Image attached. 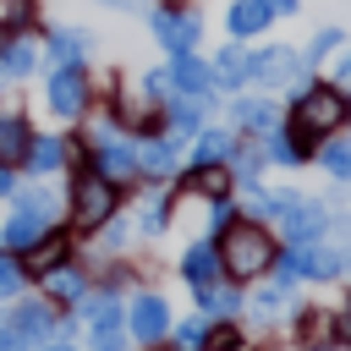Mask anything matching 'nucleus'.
<instances>
[{
	"label": "nucleus",
	"instance_id": "0eeeda50",
	"mask_svg": "<svg viewBox=\"0 0 351 351\" xmlns=\"http://www.w3.org/2000/svg\"><path fill=\"white\" fill-rule=\"evenodd\" d=\"M346 269V258L335 252V247H318V241H307V247H291L285 258H274V274H280V285H291V280H329V274H340Z\"/></svg>",
	"mask_w": 351,
	"mask_h": 351
},
{
	"label": "nucleus",
	"instance_id": "dca6fc26",
	"mask_svg": "<svg viewBox=\"0 0 351 351\" xmlns=\"http://www.w3.org/2000/svg\"><path fill=\"white\" fill-rule=\"evenodd\" d=\"M88 44H93V33H88V27H49L44 55H49V66H82Z\"/></svg>",
	"mask_w": 351,
	"mask_h": 351
},
{
	"label": "nucleus",
	"instance_id": "cd10ccee",
	"mask_svg": "<svg viewBox=\"0 0 351 351\" xmlns=\"http://www.w3.org/2000/svg\"><path fill=\"white\" fill-rule=\"evenodd\" d=\"M44 291H49V302H82L88 285H82V269L66 263V269H49V274H44Z\"/></svg>",
	"mask_w": 351,
	"mask_h": 351
},
{
	"label": "nucleus",
	"instance_id": "c03bdc74",
	"mask_svg": "<svg viewBox=\"0 0 351 351\" xmlns=\"http://www.w3.org/2000/svg\"><path fill=\"white\" fill-rule=\"evenodd\" d=\"M0 351H27V340H22V335L5 324V329H0Z\"/></svg>",
	"mask_w": 351,
	"mask_h": 351
},
{
	"label": "nucleus",
	"instance_id": "f03ea898",
	"mask_svg": "<svg viewBox=\"0 0 351 351\" xmlns=\"http://www.w3.org/2000/svg\"><path fill=\"white\" fill-rule=\"evenodd\" d=\"M219 269L230 274V280H252V274H263V269H274V258H280V247H274V236L258 225V219H230L225 230H219Z\"/></svg>",
	"mask_w": 351,
	"mask_h": 351
},
{
	"label": "nucleus",
	"instance_id": "79ce46f5",
	"mask_svg": "<svg viewBox=\"0 0 351 351\" xmlns=\"http://www.w3.org/2000/svg\"><path fill=\"white\" fill-rule=\"evenodd\" d=\"M335 340H351V296H346L340 313H335Z\"/></svg>",
	"mask_w": 351,
	"mask_h": 351
},
{
	"label": "nucleus",
	"instance_id": "72a5a7b5",
	"mask_svg": "<svg viewBox=\"0 0 351 351\" xmlns=\"http://www.w3.org/2000/svg\"><path fill=\"white\" fill-rule=\"evenodd\" d=\"M236 346H241V329L236 324H219V329L203 335V351H236Z\"/></svg>",
	"mask_w": 351,
	"mask_h": 351
},
{
	"label": "nucleus",
	"instance_id": "473e14b6",
	"mask_svg": "<svg viewBox=\"0 0 351 351\" xmlns=\"http://www.w3.org/2000/svg\"><path fill=\"white\" fill-rule=\"evenodd\" d=\"M203 335H208V324H203V318L176 324V351H203Z\"/></svg>",
	"mask_w": 351,
	"mask_h": 351
},
{
	"label": "nucleus",
	"instance_id": "423d86ee",
	"mask_svg": "<svg viewBox=\"0 0 351 351\" xmlns=\"http://www.w3.org/2000/svg\"><path fill=\"white\" fill-rule=\"evenodd\" d=\"M88 99H93V82H88V71H82V66H55V71H49V88H44L49 115L77 121V115L88 110Z\"/></svg>",
	"mask_w": 351,
	"mask_h": 351
},
{
	"label": "nucleus",
	"instance_id": "7c9ffc66",
	"mask_svg": "<svg viewBox=\"0 0 351 351\" xmlns=\"http://www.w3.org/2000/svg\"><path fill=\"white\" fill-rule=\"evenodd\" d=\"M318 165H324L329 176H340V181H351V143H335V137H329V143L318 148Z\"/></svg>",
	"mask_w": 351,
	"mask_h": 351
},
{
	"label": "nucleus",
	"instance_id": "603ef678",
	"mask_svg": "<svg viewBox=\"0 0 351 351\" xmlns=\"http://www.w3.org/2000/svg\"><path fill=\"white\" fill-rule=\"evenodd\" d=\"M154 351H159V346H154Z\"/></svg>",
	"mask_w": 351,
	"mask_h": 351
},
{
	"label": "nucleus",
	"instance_id": "5701e85b",
	"mask_svg": "<svg viewBox=\"0 0 351 351\" xmlns=\"http://www.w3.org/2000/svg\"><path fill=\"white\" fill-rule=\"evenodd\" d=\"M208 71H214V88H225V93L241 88V82H247V49H241V44H225V49L208 60Z\"/></svg>",
	"mask_w": 351,
	"mask_h": 351
},
{
	"label": "nucleus",
	"instance_id": "8fccbe9b",
	"mask_svg": "<svg viewBox=\"0 0 351 351\" xmlns=\"http://www.w3.org/2000/svg\"><path fill=\"white\" fill-rule=\"evenodd\" d=\"M165 5H170V11H192V0H165Z\"/></svg>",
	"mask_w": 351,
	"mask_h": 351
},
{
	"label": "nucleus",
	"instance_id": "c9c22d12",
	"mask_svg": "<svg viewBox=\"0 0 351 351\" xmlns=\"http://www.w3.org/2000/svg\"><path fill=\"white\" fill-rule=\"evenodd\" d=\"M143 93H148L154 104H165V99H176V88H170V66H165V71H148V77H143Z\"/></svg>",
	"mask_w": 351,
	"mask_h": 351
},
{
	"label": "nucleus",
	"instance_id": "a211bd4d",
	"mask_svg": "<svg viewBox=\"0 0 351 351\" xmlns=\"http://www.w3.org/2000/svg\"><path fill=\"white\" fill-rule=\"evenodd\" d=\"M176 148H181V137H170V132H159V137H148V143L137 148V165H143V176H154V181H165V176L176 170Z\"/></svg>",
	"mask_w": 351,
	"mask_h": 351
},
{
	"label": "nucleus",
	"instance_id": "58836bf2",
	"mask_svg": "<svg viewBox=\"0 0 351 351\" xmlns=\"http://www.w3.org/2000/svg\"><path fill=\"white\" fill-rule=\"evenodd\" d=\"M318 335H324V313H302V318H296V340L313 351V340H318Z\"/></svg>",
	"mask_w": 351,
	"mask_h": 351
},
{
	"label": "nucleus",
	"instance_id": "20e7f679",
	"mask_svg": "<svg viewBox=\"0 0 351 351\" xmlns=\"http://www.w3.org/2000/svg\"><path fill=\"white\" fill-rule=\"evenodd\" d=\"M258 208H263V214H274V219L285 225V241H291V247H307V241H318V236L329 230V214H324V203H313V197H296V192L258 197Z\"/></svg>",
	"mask_w": 351,
	"mask_h": 351
},
{
	"label": "nucleus",
	"instance_id": "412c9836",
	"mask_svg": "<svg viewBox=\"0 0 351 351\" xmlns=\"http://www.w3.org/2000/svg\"><path fill=\"white\" fill-rule=\"evenodd\" d=\"M181 274H186V285H192V291H203V285H214L225 269H219V252L197 241V247H186V258H181Z\"/></svg>",
	"mask_w": 351,
	"mask_h": 351
},
{
	"label": "nucleus",
	"instance_id": "b1692460",
	"mask_svg": "<svg viewBox=\"0 0 351 351\" xmlns=\"http://www.w3.org/2000/svg\"><path fill=\"white\" fill-rule=\"evenodd\" d=\"M60 159H66V137H60V132H44V137L27 143V170H33V176L60 170Z\"/></svg>",
	"mask_w": 351,
	"mask_h": 351
},
{
	"label": "nucleus",
	"instance_id": "09e8293b",
	"mask_svg": "<svg viewBox=\"0 0 351 351\" xmlns=\"http://www.w3.org/2000/svg\"><path fill=\"white\" fill-rule=\"evenodd\" d=\"M44 351H77V346H71V340H49Z\"/></svg>",
	"mask_w": 351,
	"mask_h": 351
},
{
	"label": "nucleus",
	"instance_id": "4c0bfd02",
	"mask_svg": "<svg viewBox=\"0 0 351 351\" xmlns=\"http://www.w3.org/2000/svg\"><path fill=\"white\" fill-rule=\"evenodd\" d=\"M280 302H285V285H269V291H258L252 313H258V318H274V313H280Z\"/></svg>",
	"mask_w": 351,
	"mask_h": 351
},
{
	"label": "nucleus",
	"instance_id": "ddd939ff",
	"mask_svg": "<svg viewBox=\"0 0 351 351\" xmlns=\"http://www.w3.org/2000/svg\"><path fill=\"white\" fill-rule=\"evenodd\" d=\"M230 126L247 132V137H269L280 126V104H269V99H230Z\"/></svg>",
	"mask_w": 351,
	"mask_h": 351
},
{
	"label": "nucleus",
	"instance_id": "9d476101",
	"mask_svg": "<svg viewBox=\"0 0 351 351\" xmlns=\"http://www.w3.org/2000/svg\"><path fill=\"white\" fill-rule=\"evenodd\" d=\"M126 324H132V335L143 340V346H159L165 335H170V302L165 296H137L132 307H126Z\"/></svg>",
	"mask_w": 351,
	"mask_h": 351
},
{
	"label": "nucleus",
	"instance_id": "f3484780",
	"mask_svg": "<svg viewBox=\"0 0 351 351\" xmlns=\"http://www.w3.org/2000/svg\"><path fill=\"white\" fill-rule=\"evenodd\" d=\"M203 110H208V99H186V93L165 99V126H170V137H197V132H203Z\"/></svg>",
	"mask_w": 351,
	"mask_h": 351
},
{
	"label": "nucleus",
	"instance_id": "2eb2a0df",
	"mask_svg": "<svg viewBox=\"0 0 351 351\" xmlns=\"http://www.w3.org/2000/svg\"><path fill=\"white\" fill-rule=\"evenodd\" d=\"M71 258V241H66V230H44L27 252H22V274H49V269H60Z\"/></svg>",
	"mask_w": 351,
	"mask_h": 351
},
{
	"label": "nucleus",
	"instance_id": "a19ab883",
	"mask_svg": "<svg viewBox=\"0 0 351 351\" xmlns=\"http://www.w3.org/2000/svg\"><path fill=\"white\" fill-rule=\"evenodd\" d=\"M197 296H203V307H208V313H230V307H236V296H230V291H214V285H203Z\"/></svg>",
	"mask_w": 351,
	"mask_h": 351
},
{
	"label": "nucleus",
	"instance_id": "f257e3e1",
	"mask_svg": "<svg viewBox=\"0 0 351 351\" xmlns=\"http://www.w3.org/2000/svg\"><path fill=\"white\" fill-rule=\"evenodd\" d=\"M346 121H351V93L340 82H307V88H296V99H291V132L302 143L329 137Z\"/></svg>",
	"mask_w": 351,
	"mask_h": 351
},
{
	"label": "nucleus",
	"instance_id": "49530a36",
	"mask_svg": "<svg viewBox=\"0 0 351 351\" xmlns=\"http://www.w3.org/2000/svg\"><path fill=\"white\" fill-rule=\"evenodd\" d=\"M302 11V0H274V16H296Z\"/></svg>",
	"mask_w": 351,
	"mask_h": 351
},
{
	"label": "nucleus",
	"instance_id": "f8f14e48",
	"mask_svg": "<svg viewBox=\"0 0 351 351\" xmlns=\"http://www.w3.org/2000/svg\"><path fill=\"white\" fill-rule=\"evenodd\" d=\"M269 22H274V0H230V11H225V33L236 44L269 33Z\"/></svg>",
	"mask_w": 351,
	"mask_h": 351
},
{
	"label": "nucleus",
	"instance_id": "c85d7f7f",
	"mask_svg": "<svg viewBox=\"0 0 351 351\" xmlns=\"http://www.w3.org/2000/svg\"><path fill=\"white\" fill-rule=\"evenodd\" d=\"M77 307H82V318H88L93 329H115V324H121V313H126V307L115 302V291H104V296H82Z\"/></svg>",
	"mask_w": 351,
	"mask_h": 351
},
{
	"label": "nucleus",
	"instance_id": "ea45409f",
	"mask_svg": "<svg viewBox=\"0 0 351 351\" xmlns=\"http://www.w3.org/2000/svg\"><path fill=\"white\" fill-rule=\"evenodd\" d=\"M16 203H27V208H38V214H44V219H49V214H55V197H49V192H44V186H27V192H16Z\"/></svg>",
	"mask_w": 351,
	"mask_h": 351
},
{
	"label": "nucleus",
	"instance_id": "39448f33",
	"mask_svg": "<svg viewBox=\"0 0 351 351\" xmlns=\"http://www.w3.org/2000/svg\"><path fill=\"white\" fill-rule=\"evenodd\" d=\"M247 82H263V88H285V82H296V88H307V60H302L296 49H285V44L252 49V55H247Z\"/></svg>",
	"mask_w": 351,
	"mask_h": 351
},
{
	"label": "nucleus",
	"instance_id": "4468645a",
	"mask_svg": "<svg viewBox=\"0 0 351 351\" xmlns=\"http://www.w3.org/2000/svg\"><path fill=\"white\" fill-rule=\"evenodd\" d=\"M44 230H49V225H44V214H38V208H27V203H16V208H11V219H5V230H0V247H5V252H27Z\"/></svg>",
	"mask_w": 351,
	"mask_h": 351
},
{
	"label": "nucleus",
	"instance_id": "e433bc0d",
	"mask_svg": "<svg viewBox=\"0 0 351 351\" xmlns=\"http://www.w3.org/2000/svg\"><path fill=\"white\" fill-rule=\"evenodd\" d=\"M165 219H170V203H165V197H154V203L143 208V219H137V225L154 236V230H165Z\"/></svg>",
	"mask_w": 351,
	"mask_h": 351
},
{
	"label": "nucleus",
	"instance_id": "2f4dec72",
	"mask_svg": "<svg viewBox=\"0 0 351 351\" xmlns=\"http://www.w3.org/2000/svg\"><path fill=\"white\" fill-rule=\"evenodd\" d=\"M22 291V258L0 247V296H16Z\"/></svg>",
	"mask_w": 351,
	"mask_h": 351
},
{
	"label": "nucleus",
	"instance_id": "1a4fd4ad",
	"mask_svg": "<svg viewBox=\"0 0 351 351\" xmlns=\"http://www.w3.org/2000/svg\"><path fill=\"white\" fill-rule=\"evenodd\" d=\"M93 170L104 176V181H115V186H126V181H137L143 176V165H137V148L132 143H121V137H99V154H93Z\"/></svg>",
	"mask_w": 351,
	"mask_h": 351
},
{
	"label": "nucleus",
	"instance_id": "9b49d317",
	"mask_svg": "<svg viewBox=\"0 0 351 351\" xmlns=\"http://www.w3.org/2000/svg\"><path fill=\"white\" fill-rule=\"evenodd\" d=\"M170 88L186 93V99H208V93H214V71H208V60H203L197 49L170 55Z\"/></svg>",
	"mask_w": 351,
	"mask_h": 351
},
{
	"label": "nucleus",
	"instance_id": "864d4df0",
	"mask_svg": "<svg viewBox=\"0 0 351 351\" xmlns=\"http://www.w3.org/2000/svg\"><path fill=\"white\" fill-rule=\"evenodd\" d=\"M346 126H351V121H346Z\"/></svg>",
	"mask_w": 351,
	"mask_h": 351
},
{
	"label": "nucleus",
	"instance_id": "6ab92c4d",
	"mask_svg": "<svg viewBox=\"0 0 351 351\" xmlns=\"http://www.w3.org/2000/svg\"><path fill=\"white\" fill-rule=\"evenodd\" d=\"M33 66H38V44L27 33H11L0 44V77H33Z\"/></svg>",
	"mask_w": 351,
	"mask_h": 351
},
{
	"label": "nucleus",
	"instance_id": "de8ad7c7",
	"mask_svg": "<svg viewBox=\"0 0 351 351\" xmlns=\"http://www.w3.org/2000/svg\"><path fill=\"white\" fill-rule=\"evenodd\" d=\"M0 192H16V170L11 165H0Z\"/></svg>",
	"mask_w": 351,
	"mask_h": 351
},
{
	"label": "nucleus",
	"instance_id": "37998d69",
	"mask_svg": "<svg viewBox=\"0 0 351 351\" xmlns=\"http://www.w3.org/2000/svg\"><path fill=\"white\" fill-rule=\"evenodd\" d=\"M93 351H121V340H115V329H93Z\"/></svg>",
	"mask_w": 351,
	"mask_h": 351
},
{
	"label": "nucleus",
	"instance_id": "3c124183",
	"mask_svg": "<svg viewBox=\"0 0 351 351\" xmlns=\"http://www.w3.org/2000/svg\"><path fill=\"white\" fill-rule=\"evenodd\" d=\"M99 5H132V0H99Z\"/></svg>",
	"mask_w": 351,
	"mask_h": 351
},
{
	"label": "nucleus",
	"instance_id": "aec40b11",
	"mask_svg": "<svg viewBox=\"0 0 351 351\" xmlns=\"http://www.w3.org/2000/svg\"><path fill=\"white\" fill-rule=\"evenodd\" d=\"M236 148V132L230 126H203L197 143H192V165H225Z\"/></svg>",
	"mask_w": 351,
	"mask_h": 351
},
{
	"label": "nucleus",
	"instance_id": "c756f323",
	"mask_svg": "<svg viewBox=\"0 0 351 351\" xmlns=\"http://www.w3.org/2000/svg\"><path fill=\"white\" fill-rule=\"evenodd\" d=\"M335 49H346V27H318L302 60H307V66H318V60H324V55H335Z\"/></svg>",
	"mask_w": 351,
	"mask_h": 351
},
{
	"label": "nucleus",
	"instance_id": "a878e982",
	"mask_svg": "<svg viewBox=\"0 0 351 351\" xmlns=\"http://www.w3.org/2000/svg\"><path fill=\"white\" fill-rule=\"evenodd\" d=\"M230 181H236V176H230L225 165H186V186L203 192V197H214V203L230 192Z\"/></svg>",
	"mask_w": 351,
	"mask_h": 351
},
{
	"label": "nucleus",
	"instance_id": "7ed1b4c3",
	"mask_svg": "<svg viewBox=\"0 0 351 351\" xmlns=\"http://www.w3.org/2000/svg\"><path fill=\"white\" fill-rule=\"evenodd\" d=\"M115 203H121V186L104 181L93 165H82L71 176V225L77 230H104L115 219Z\"/></svg>",
	"mask_w": 351,
	"mask_h": 351
},
{
	"label": "nucleus",
	"instance_id": "4be33fe9",
	"mask_svg": "<svg viewBox=\"0 0 351 351\" xmlns=\"http://www.w3.org/2000/svg\"><path fill=\"white\" fill-rule=\"evenodd\" d=\"M27 143H33V126L22 115H0V165H22L27 159Z\"/></svg>",
	"mask_w": 351,
	"mask_h": 351
},
{
	"label": "nucleus",
	"instance_id": "393cba45",
	"mask_svg": "<svg viewBox=\"0 0 351 351\" xmlns=\"http://www.w3.org/2000/svg\"><path fill=\"white\" fill-rule=\"evenodd\" d=\"M11 329H16L22 340H44V335L55 329V307H44V302H22V307L11 313Z\"/></svg>",
	"mask_w": 351,
	"mask_h": 351
},
{
	"label": "nucleus",
	"instance_id": "6e6552de",
	"mask_svg": "<svg viewBox=\"0 0 351 351\" xmlns=\"http://www.w3.org/2000/svg\"><path fill=\"white\" fill-rule=\"evenodd\" d=\"M148 33H154L170 55H186V49L203 44V16H197V11H170V5H159V11H148Z\"/></svg>",
	"mask_w": 351,
	"mask_h": 351
},
{
	"label": "nucleus",
	"instance_id": "a18cd8bd",
	"mask_svg": "<svg viewBox=\"0 0 351 351\" xmlns=\"http://www.w3.org/2000/svg\"><path fill=\"white\" fill-rule=\"evenodd\" d=\"M335 82H340V88H351V49L335 60Z\"/></svg>",
	"mask_w": 351,
	"mask_h": 351
},
{
	"label": "nucleus",
	"instance_id": "bb28decb",
	"mask_svg": "<svg viewBox=\"0 0 351 351\" xmlns=\"http://www.w3.org/2000/svg\"><path fill=\"white\" fill-rule=\"evenodd\" d=\"M263 159H274V165H302V159H307V143H302L296 132H280V126H274V132L263 137Z\"/></svg>",
	"mask_w": 351,
	"mask_h": 351
},
{
	"label": "nucleus",
	"instance_id": "f704fd0d",
	"mask_svg": "<svg viewBox=\"0 0 351 351\" xmlns=\"http://www.w3.org/2000/svg\"><path fill=\"white\" fill-rule=\"evenodd\" d=\"M5 22H11V27H22V33H27V27H33V22H38V0H5Z\"/></svg>",
	"mask_w": 351,
	"mask_h": 351
}]
</instances>
